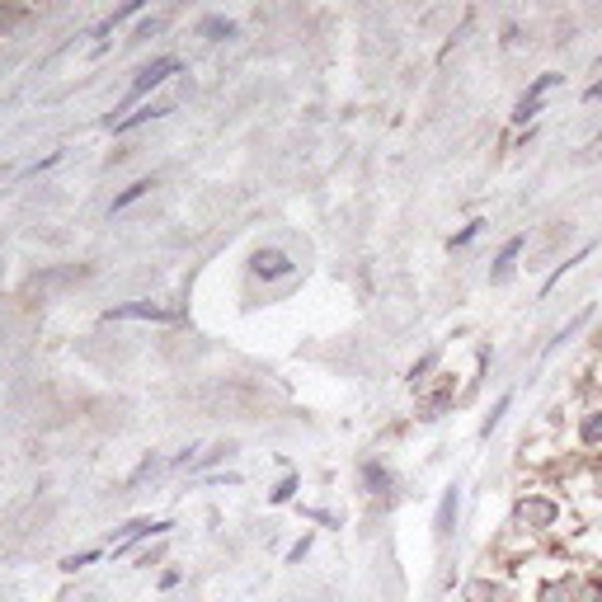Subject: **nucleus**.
I'll list each match as a JSON object with an SVG mask.
<instances>
[{"mask_svg": "<svg viewBox=\"0 0 602 602\" xmlns=\"http://www.w3.org/2000/svg\"><path fill=\"white\" fill-rule=\"evenodd\" d=\"M569 523H575V518H569V499L547 480L523 485V490L513 494V504H509V527H513V532H523L527 541H537L541 551H547L561 532H569Z\"/></svg>", "mask_w": 602, "mask_h": 602, "instance_id": "nucleus-1", "label": "nucleus"}, {"mask_svg": "<svg viewBox=\"0 0 602 602\" xmlns=\"http://www.w3.org/2000/svg\"><path fill=\"white\" fill-rule=\"evenodd\" d=\"M532 602H602V569L589 561L561 565L537 579Z\"/></svg>", "mask_w": 602, "mask_h": 602, "instance_id": "nucleus-2", "label": "nucleus"}, {"mask_svg": "<svg viewBox=\"0 0 602 602\" xmlns=\"http://www.w3.org/2000/svg\"><path fill=\"white\" fill-rule=\"evenodd\" d=\"M565 448L569 452H579L584 462H598L602 456V396L589 391V396H579L575 400V410H569V419H565Z\"/></svg>", "mask_w": 602, "mask_h": 602, "instance_id": "nucleus-3", "label": "nucleus"}, {"mask_svg": "<svg viewBox=\"0 0 602 602\" xmlns=\"http://www.w3.org/2000/svg\"><path fill=\"white\" fill-rule=\"evenodd\" d=\"M485 555H490V569H499V575H513V569H527L541 555L537 541H527L523 532H513V527L504 523L499 532L490 537V547H485Z\"/></svg>", "mask_w": 602, "mask_h": 602, "instance_id": "nucleus-4", "label": "nucleus"}, {"mask_svg": "<svg viewBox=\"0 0 602 602\" xmlns=\"http://www.w3.org/2000/svg\"><path fill=\"white\" fill-rule=\"evenodd\" d=\"M179 71H184V62H179L175 52H161V57H151V62H147V66H141L137 76H133V85H127V99H123V109H127V104H141V99H147V104H151V90H161V85H165L170 76H179ZM123 109H118V113H123Z\"/></svg>", "mask_w": 602, "mask_h": 602, "instance_id": "nucleus-5", "label": "nucleus"}, {"mask_svg": "<svg viewBox=\"0 0 602 602\" xmlns=\"http://www.w3.org/2000/svg\"><path fill=\"white\" fill-rule=\"evenodd\" d=\"M456 405V372H438L428 386H419L414 391V414L428 424V419H442Z\"/></svg>", "mask_w": 602, "mask_h": 602, "instance_id": "nucleus-6", "label": "nucleus"}, {"mask_svg": "<svg viewBox=\"0 0 602 602\" xmlns=\"http://www.w3.org/2000/svg\"><path fill=\"white\" fill-rule=\"evenodd\" d=\"M462 602H523V589L499 569H485L462 584Z\"/></svg>", "mask_w": 602, "mask_h": 602, "instance_id": "nucleus-7", "label": "nucleus"}, {"mask_svg": "<svg viewBox=\"0 0 602 602\" xmlns=\"http://www.w3.org/2000/svg\"><path fill=\"white\" fill-rule=\"evenodd\" d=\"M104 321H147V325H165V321H179L170 306H161V301L151 297H137V301H123V306H109Z\"/></svg>", "mask_w": 602, "mask_h": 602, "instance_id": "nucleus-8", "label": "nucleus"}, {"mask_svg": "<svg viewBox=\"0 0 602 602\" xmlns=\"http://www.w3.org/2000/svg\"><path fill=\"white\" fill-rule=\"evenodd\" d=\"M250 274L254 278H264V283H278V278H292L297 274V264H292V254L288 250H278V246H260L250 254Z\"/></svg>", "mask_w": 602, "mask_h": 602, "instance_id": "nucleus-9", "label": "nucleus"}, {"mask_svg": "<svg viewBox=\"0 0 602 602\" xmlns=\"http://www.w3.org/2000/svg\"><path fill=\"white\" fill-rule=\"evenodd\" d=\"M358 490L367 499H386L396 490V471L381 462V456H363V466H358Z\"/></svg>", "mask_w": 602, "mask_h": 602, "instance_id": "nucleus-10", "label": "nucleus"}, {"mask_svg": "<svg viewBox=\"0 0 602 602\" xmlns=\"http://www.w3.org/2000/svg\"><path fill=\"white\" fill-rule=\"evenodd\" d=\"M527 246H532V240H527V231H518V236H509L504 246H499V254H494V264H490V283L494 288H504V283L518 274V260L527 254Z\"/></svg>", "mask_w": 602, "mask_h": 602, "instance_id": "nucleus-11", "label": "nucleus"}, {"mask_svg": "<svg viewBox=\"0 0 602 602\" xmlns=\"http://www.w3.org/2000/svg\"><path fill=\"white\" fill-rule=\"evenodd\" d=\"M170 527H175L170 518H137V523H127L123 541H118V547H113V561H123V555H133V551H137L147 537H170Z\"/></svg>", "mask_w": 602, "mask_h": 602, "instance_id": "nucleus-12", "label": "nucleus"}, {"mask_svg": "<svg viewBox=\"0 0 602 602\" xmlns=\"http://www.w3.org/2000/svg\"><path fill=\"white\" fill-rule=\"evenodd\" d=\"M456 513H462V490H442V499H438V513H434V537L438 541H448L452 532H456Z\"/></svg>", "mask_w": 602, "mask_h": 602, "instance_id": "nucleus-13", "label": "nucleus"}, {"mask_svg": "<svg viewBox=\"0 0 602 602\" xmlns=\"http://www.w3.org/2000/svg\"><path fill=\"white\" fill-rule=\"evenodd\" d=\"M593 250H598V246H593V240H584V246H579L575 254H569V260H561V264H555V268H551V274H547V283H541V301H547V297H551L555 288H561V283H565L569 274H575V268H579L584 260H589V254H593Z\"/></svg>", "mask_w": 602, "mask_h": 602, "instance_id": "nucleus-14", "label": "nucleus"}, {"mask_svg": "<svg viewBox=\"0 0 602 602\" xmlns=\"http://www.w3.org/2000/svg\"><path fill=\"white\" fill-rule=\"evenodd\" d=\"M589 321H593V306H584V311H575V315H569V321H565L561 329H555V339L547 343V358H555L561 349H569V343H575V335H579V329L589 325Z\"/></svg>", "mask_w": 602, "mask_h": 602, "instance_id": "nucleus-15", "label": "nucleus"}, {"mask_svg": "<svg viewBox=\"0 0 602 602\" xmlns=\"http://www.w3.org/2000/svg\"><path fill=\"white\" fill-rule=\"evenodd\" d=\"M438 367H442V343H438V349H428L424 358H414V367H410V391H419V386H428V381H434L438 377Z\"/></svg>", "mask_w": 602, "mask_h": 602, "instance_id": "nucleus-16", "label": "nucleus"}, {"mask_svg": "<svg viewBox=\"0 0 602 602\" xmlns=\"http://www.w3.org/2000/svg\"><path fill=\"white\" fill-rule=\"evenodd\" d=\"M175 109L170 99H155V104H141L137 113H127V118H118L113 123V133H133V127H141V123H155V118H165V113Z\"/></svg>", "mask_w": 602, "mask_h": 602, "instance_id": "nucleus-17", "label": "nucleus"}, {"mask_svg": "<svg viewBox=\"0 0 602 602\" xmlns=\"http://www.w3.org/2000/svg\"><path fill=\"white\" fill-rule=\"evenodd\" d=\"M561 85H565V71H541V76L523 90V99H537V104H547V95L561 90Z\"/></svg>", "mask_w": 602, "mask_h": 602, "instance_id": "nucleus-18", "label": "nucleus"}, {"mask_svg": "<svg viewBox=\"0 0 602 602\" xmlns=\"http://www.w3.org/2000/svg\"><path fill=\"white\" fill-rule=\"evenodd\" d=\"M151 189H155V179H133V184H127V189H123V193L109 203V212H127V208L137 203V198H147Z\"/></svg>", "mask_w": 602, "mask_h": 602, "instance_id": "nucleus-19", "label": "nucleus"}, {"mask_svg": "<svg viewBox=\"0 0 602 602\" xmlns=\"http://www.w3.org/2000/svg\"><path fill=\"white\" fill-rule=\"evenodd\" d=\"M509 410H513V391H504V396H499L494 405H490V414H485V419H480V438L499 434V424H504V414H509Z\"/></svg>", "mask_w": 602, "mask_h": 602, "instance_id": "nucleus-20", "label": "nucleus"}, {"mask_svg": "<svg viewBox=\"0 0 602 602\" xmlns=\"http://www.w3.org/2000/svg\"><path fill=\"white\" fill-rule=\"evenodd\" d=\"M198 34H203L208 42H222V38H231V34H236V24L226 20V14H208V20L198 24Z\"/></svg>", "mask_w": 602, "mask_h": 602, "instance_id": "nucleus-21", "label": "nucleus"}, {"mask_svg": "<svg viewBox=\"0 0 602 602\" xmlns=\"http://www.w3.org/2000/svg\"><path fill=\"white\" fill-rule=\"evenodd\" d=\"M297 490H301V476H297V471H288V476H283V480L274 485V494H268V504H274V509L292 504V499H297Z\"/></svg>", "mask_w": 602, "mask_h": 602, "instance_id": "nucleus-22", "label": "nucleus"}, {"mask_svg": "<svg viewBox=\"0 0 602 602\" xmlns=\"http://www.w3.org/2000/svg\"><path fill=\"white\" fill-rule=\"evenodd\" d=\"M133 14H141V0H127V5H123V10H113V14H109V20H99V24H95V38H104V34H113V28H118L123 20H133Z\"/></svg>", "mask_w": 602, "mask_h": 602, "instance_id": "nucleus-23", "label": "nucleus"}, {"mask_svg": "<svg viewBox=\"0 0 602 602\" xmlns=\"http://www.w3.org/2000/svg\"><path fill=\"white\" fill-rule=\"evenodd\" d=\"M579 490H589L593 504H602V456H598V462H589V471H584V480H579Z\"/></svg>", "mask_w": 602, "mask_h": 602, "instance_id": "nucleus-24", "label": "nucleus"}, {"mask_svg": "<svg viewBox=\"0 0 602 602\" xmlns=\"http://www.w3.org/2000/svg\"><path fill=\"white\" fill-rule=\"evenodd\" d=\"M99 555H104V551H80V555H66V561H62V575H76V569H85V565H95V561H99Z\"/></svg>", "mask_w": 602, "mask_h": 602, "instance_id": "nucleus-25", "label": "nucleus"}, {"mask_svg": "<svg viewBox=\"0 0 602 602\" xmlns=\"http://www.w3.org/2000/svg\"><path fill=\"white\" fill-rule=\"evenodd\" d=\"M161 24H165V20H161V14H151V20H141V24L133 28V38H127V42H147L151 34H161Z\"/></svg>", "mask_w": 602, "mask_h": 602, "instance_id": "nucleus-26", "label": "nucleus"}, {"mask_svg": "<svg viewBox=\"0 0 602 602\" xmlns=\"http://www.w3.org/2000/svg\"><path fill=\"white\" fill-rule=\"evenodd\" d=\"M480 231H485V222H480V217H476V222H466V226H462V231H456V236H452V250H462V246H471V240H476Z\"/></svg>", "mask_w": 602, "mask_h": 602, "instance_id": "nucleus-27", "label": "nucleus"}, {"mask_svg": "<svg viewBox=\"0 0 602 602\" xmlns=\"http://www.w3.org/2000/svg\"><path fill=\"white\" fill-rule=\"evenodd\" d=\"M161 561H165V541H161V547H151V551H141L137 555V569H155Z\"/></svg>", "mask_w": 602, "mask_h": 602, "instance_id": "nucleus-28", "label": "nucleus"}, {"mask_svg": "<svg viewBox=\"0 0 602 602\" xmlns=\"http://www.w3.org/2000/svg\"><path fill=\"white\" fill-rule=\"evenodd\" d=\"M24 14H28V10H20V5H0V34H5L10 24H20Z\"/></svg>", "mask_w": 602, "mask_h": 602, "instance_id": "nucleus-29", "label": "nucleus"}, {"mask_svg": "<svg viewBox=\"0 0 602 602\" xmlns=\"http://www.w3.org/2000/svg\"><path fill=\"white\" fill-rule=\"evenodd\" d=\"M306 555H311V537H301L297 547L288 551V565H301V561H306Z\"/></svg>", "mask_w": 602, "mask_h": 602, "instance_id": "nucleus-30", "label": "nucleus"}, {"mask_svg": "<svg viewBox=\"0 0 602 602\" xmlns=\"http://www.w3.org/2000/svg\"><path fill=\"white\" fill-rule=\"evenodd\" d=\"M184 579V569H161V589L170 593V589H175V584Z\"/></svg>", "mask_w": 602, "mask_h": 602, "instance_id": "nucleus-31", "label": "nucleus"}, {"mask_svg": "<svg viewBox=\"0 0 602 602\" xmlns=\"http://www.w3.org/2000/svg\"><path fill=\"white\" fill-rule=\"evenodd\" d=\"M593 99H602V80H593L589 90H584V104H593Z\"/></svg>", "mask_w": 602, "mask_h": 602, "instance_id": "nucleus-32", "label": "nucleus"}, {"mask_svg": "<svg viewBox=\"0 0 602 602\" xmlns=\"http://www.w3.org/2000/svg\"><path fill=\"white\" fill-rule=\"evenodd\" d=\"M593 391L602 396V353H598V363H593Z\"/></svg>", "mask_w": 602, "mask_h": 602, "instance_id": "nucleus-33", "label": "nucleus"}, {"mask_svg": "<svg viewBox=\"0 0 602 602\" xmlns=\"http://www.w3.org/2000/svg\"><path fill=\"white\" fill-rule=\"evenodd\" d=\"M598 569H602V565H598Z\"/></svg>", "mask_w": 602, "mask_h": 602, "instance_id": "nucleus-34", "label": "nucleus"}]
</instances>
